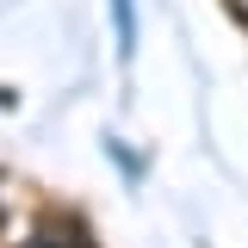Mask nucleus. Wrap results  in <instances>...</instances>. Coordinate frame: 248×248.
Wrapping results in <instances>:
<instances>
[{
    "label": "nucleus",
    "mask_w": 248,
    "mask_h": 248,
    "mask_svg": "<svg viewBox=\"0 0 248 248\" xmlns=\"http://www.w3.org/2000/svg\"><path fill=\"white\" fill-rule=\"evenodd\" d=\"M230 6H236V13H242V19H248V0H230Z\"/></svg>",
    "instance_id": "nucleus-1"
}]
</instances>
